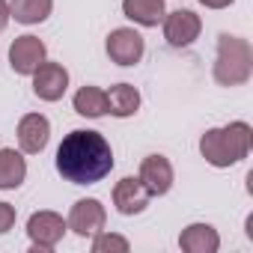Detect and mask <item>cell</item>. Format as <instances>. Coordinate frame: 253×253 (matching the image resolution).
I'll use <instances>...</instances> for the list:
<instances>
[{"label": "cell", "mask_w": 253, "mask_h": 253, "mask_svg": "<svg viewBox=\"0 0 253 253\" xmlns=\"http://www.w3.org/2000/svg\"><path fill=\"white\" fill-rule=\"evenodd\" d=\"M179 247L185 253H217L220 235H217V229L211 223H191V226L182 229Z\"/></svg>", "instance_id": "4fadbf2b"}, {"label": "cell", "mask_w": 253, "mask_h": 253, "mask_svg": "<svg viewBox=\"0 0 253 253\" xmlns=\"http://www.w3.org/2000/svg\"><path fill=\"white\" fill-rule=\"evenodd\" d=\"M200 3H203L206 9H226V6L235 3V0H200Z\"/></svg>", "instance_id": "7402d4cb"}, {"label": "cell", "mask_w": 253, "mask_h": 253, "mask_svg": "<svg viewBox=\"0 0 253 253\" xmlns=\"http://www.w3.org/2000/svg\"><path fill=\"white\" fill-rule=\"evenodd\" d=\"M9 0H0V33L6 30V24H9Z\"/></svg>", "instance_id": "44dd1931"}, {"label": "cell", "mask_w": 253, "mask_h": 253, "mask_svg": "<svg viewBox=\"0 0 253 253\" xmlns=\"http://www.w3.org/2000/svg\"><path fill=\"white\" fill-rule=\"evenodd\" d=\"M54 9V0H12L9 15L18 24H42Z\"/></svg>", "instance_id": "e0dca14e"}, {"label": "cell", "mask_w": 253, "mask_h": 253, "mask_svg": "<svg viewBox=\"0 0 253 253\" xmlns=\"http://www.w3.org/2000/svg\"><path fill=\"white\" fill-rule=\"evenodd\" d=\"M27 179V161L15 149H0V191H15Z\"/></svg>", "instance_id": "9a60e30c"}, {"label": "cell", "mask_w": 253, "mask_h": 253, "mask_svg": "<svg viewBox=\"0 0 253 253\" xmlns=\"http://www.w3.org/2000/svg\"><path fill=\"white\" fill-rule=\"evenodd\" d=\"M104 220H107V211H104L101 200L86 197V200H78V203L72 206L66 226H69L75 235L89 238V235H95V232H101V229H104Z\"/></svg>", "instance_id": "8992f818"}, {"label": "cell", "mask_w": 253, "mask_h": 253, "mask_svg": "<svg viewBox=\"0 0 253 253\" xmlns=\"http://www.w3.org/2000/svg\"><path fill=\"white\" fill-rule=\"evenodd\" d=\"M137 110H140V92H137V86H131V84L110 86V92H107V113L125 119V116H134Z\"/></svg>", "instance_id": "2e32d148"}, {"label": "cell", "mask_w": 253, "mask_h": 253, "mask_svg": "<svg viewBox=\"0 0 253 253\" xmlns=\"http://www.w3.org/2000/svg\"><path fill=\"white\" fill-rule=\"evenodd\" d=\"M66 220H63V214H57V211H33L30 214V220H27V235H30V250L33 253H51L60 241H63V235H66Z\"/></svg>", "instance_id": "277c9868"}, {"label": "cell", "mask_w": 253, "mask_h": 253, "mask_svg": "<svg viewBox=\"0 0 253 253\" xmlns=\"http://www.w3.org/2000/svg\"><path fill=\"white\" fill-rule=\"evenodd\" d=\"M131 241L116 232H95L92 235V253H128Z\"/></svg>", "instance_id": "d6986e66"}, {"label": "cell", "mask_w": 253, "mask_h": 253, "mask_svg": "<svg viewBox=\"0 0 253 253\" xmlns=\"http://www.w3.org/2000/svg\"><path fill=\"white\" fill-rule=\"evenodd\" d=\"M57 170L72 185H95L113 170V149L101 131L78 128L57 149Z\"/></svg>", "instance_id": "6da1fadb"}, {"label": "cell", "mask_w": 253, "mask_h": 253, "mask_svg": "<svg viewBox=\"0 0 253 253\" xmlns=\"http://www.w3.org/2000/svg\"><path fill=\"white\" fill-rule=\"evenodd\" d=\"M149 200H152L149 191H146V188L140 185V179H134V176H125V179H119V182L113 185V206H116V211L125 214V217L146 211Z\"/></svg>", "instance_id": "8fae6325"}, {"label": "cell", "mask_w": 253, "mask_h": 253, "mask_svg": "<svg viewBox=\"0 0 253 253\" xmlns=\"http://www.w3.org/2000/svg\"><path fill=\"white\" fill-rule=\"evenodd\" d=\"M161 24H164V39H167L173 48H188V45H194V42L200 39V33H203V21H200V15L191 12V9H176V12L164 15Z\"/></svg>", "instance_id": "52a82bcc"}, {"label": "cell", "mask_w": 253, "mask_h": 253, "mask_svg": "<svg viewBox=\"0 0 253 253\" xmlns=\"http://www.w3.org/2000/svg\"><path fill=\"white\" fill-rule=\"evenodd\" d=\"M104 48H107V57L116 66H137L143 60L146 42H143V36L134 27H116V30H110Z\"/></svg>", "instance_id": "5b68a950"}, {"label": "cell", "mask_w": 253, "mask_h": 253, "mask_svg": "<svg viewBox=\"0 0 253 253\" xmlns=\"http://www.w3.org/2000/svg\"><path fill=\"white\" fill-rule=\"evenodd\" d=\"M122 15L140 27H158L167 12L164 0H122Z\"/></svg>", "instance_id": "5bb4252c"}, {"label": "cell", "mask_w": 253, "mask_h": 253, "mask_svg": "<svg viewBox=\"0 0 253 253\" xmlns=\"http://www.w3.org/2000/svg\"><path fill=\"white\" fill-rule=\"evenodd\" d=\"M253 128L247 122H229L223 128H209L200 137V152L211 167H232L250 155Z\"/></svg>", "instance_id": "7a4b0ae2"}, {"label": "cell", "mask_w": 253, "mask_h": 253, "mask_svg": "<svg viewBox=\"0 0 253 253\" xmlns=\"http://www.w3.org/2000/svg\"><path fill=\"white\" fill-rule=\"evenodd\" d=\"M69 89V72L63 63H51L45 60L36 72H33V92L42 101H60Z\"/></svg>", "instance_id": "9c48e42d"}, {"label": "cell", "mask_w": 253, "mask_h": 253, "mask_svg": "<svg viewBox=\"0 0 253 253\" xmlns=\"http://www.w3.org/2000/svg\"><path fill=\"white\" fill-rule=\"evenodd\" d=\"M75 113L81 116H89V119H98L107 113V92L98 89V86H81L75 92Z\"/></svg>", "instance_id": "ac0fdd59"}, {"label": "cell", "mask_w": 253, "mask_h": 253, "mask_svg": "<svg viewBox=\"0 0 253 253\" xmlns=\"http://www.w3.org/2000/svg\"><path fill=\"white\" fill-rule=\"evenodd\" d=\"M140 185L149 191V197H164L173 188V164L164 155H146L140 161V173H137Z\"/></svg>", "instance_id": "30bf717a"}, {"label": "cell", "mask_w": 253, "mask_h": 253, "mask_svg": "<svg viewBox=\"0 0 253 253\" xmlns=\"http://www.w3.org/2000/svg\"><path fill=\"white\" fill-rule=\"evenodd\" d=\"M211 75H214V81L220 86H241V84H247L250 75H253L250 42L241 39V36L220 33L217 36V60H214Z\"/></svg>", "instance_id": "3957f363"}, {"label": "cell", "mask_w": 253, "mask_h": 253, "mask_svg": "<svg viewBox=\"0 0 253 253\" xmlns=\"http://www.w3.org/2000/svg\"><path fill=\"white\" fill-rule=\"evenodd\" d=\"M51 140V122L42 113H27L18 122V146L27 155H39Z\"/></svg>", "instance_id": "7c38bea8"}, {"label": "cell", "mask_w": 253, "mask_h": 253, "mask_svg": "<svg viewBox=\"0 0 253 253\" xmlns=\"http://www.w3.org/2000/svg\"><path fill=\"white\" fill-rule=\"evenodd\" d=\"M15 206H9V203H0V235H6L12 226H15Z\"/></svg>", "instance_id": "ffe728a7"}, {"label": "cell", "mask_w": 253, "mask_h": 253, "mask_svg": "<svg viewBox=\"0 0 253 253\" xmlns=\"http://www.w3.org/2000/svg\"><path fill=\"white\" fill-rule=\"evenodd\" d=\"M45 57H48L45 42L39 36H30V33L18 36L12 42V48H9V66H12L15 75H33L45 63Z\"/></svg>", "instance_id": "ba28073f"}]
</instances>
